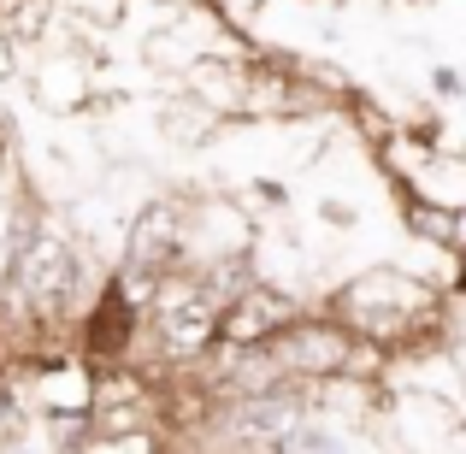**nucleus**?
<instances>
[{"mask_svg":"<svg viewBox=\"0 0 466 454\" xmlns=\"http://www.w3.org/2000/svg\"><path fill=\"white\" fill-rule=\"evenodd\" d=\"M325 307L354 330V337L390 348V360H396V354H413V348L449 342V296L431 289L425 277H413L401 260L366 266V272L342 277L337 289H325Z\"/></svg>","mask_w":466,"mask_h":454,"instance_id":"1","label":"nucleus"},{"mask_svg":"<svg viewBox=\"0 0 466 454\" xmlns=\"http://www.w3.org/2000/svg\"><path fill=\"white\" fill-rule=\"evenodd\" d=\"M354 348H360V337H354V330L342 325L325 301L301 307V313L289 318L272 342H266L272 366L289 378V384H301V389H319V384H330V378H349Z\"/></svg>","mask_w":466,"mask_h":454,"instance_id":"2","label":"nucleus"},{"mask_svg":"<svg viewBox=\"0 0 466 454\" xmlns=\"http://www.w3.org/2000/svg\"><path fill=\"white\" fill-rule=\"evenodd\" d=\"M189 260V189H154L125 225V254L118 266L148 277H171Z\"/></svg>","mask_w":466,"mask_h":454,"instance_id":"3","label":"nucleus"},{"mask_svg":"<svg viewBox=\"0 0 466 454\" xmlns=\"http://www.w3.org/2000/svg\"><path fill=\"white\" fill-rule=\"evenodd\" d=\"M142 342H148V313L113 284V272L101 277L95 301L77 318V354L101 372V366H142Z\"/></svg>","mask_w":466,"mask_h":454,"instance_id":"4","label":"nucleus"},{"mask_svg":"<svg viewBox=\"0 0 466 454\" xmlns=\"http://www.w3.org/2000/svg\"><path fill=\"white\" fill-rule=\"evenodd\" d=\"M101 66H106V54L89 47V42H47L42 59H35V71H30L35 106L54 113V118L101 106Z\"/></svg>","mask_w":466,"mask_h":454,"instance_id":"5","label":"nucleus"},{"mask_svg":"<svg viewBox=\"0 0 466 454\" xmlns=\"http://www.w3.org/2000/svg\"><path fill=\"white\" fill-rule=\"evenodd\" d=\"M296 313H301L296 289H278V284H260V277H254V284L242 289V296H230L225 313H218V348H266Z\"/></svg>","mask_w":466,"mask_h":454,"instance_id":"6","label":"nucleus"},{"mask_svg":"<svg viewBox=\"0 0 466 454\" xmlns=\"http://www.w3.org/2000/svg\"><path fill=\"white\" fill-rule=\"evenodd\" d=\"M248 54H207L183 71V89L213 118H225V125H242V118H248Z\"/></svg>","mask_w":466,"mask_h":454,"instance_id":"7","label":"nucleus"},{"mask_svg":"<svg viewBox=\"0 0 466 454\" xmlns=\"http://www.w3.org/2000/svg\"><path fill=\"white\" fill-rule=\"evenodd\" d=\"M396 195H420L431 207H449V213H466V154L461 148H437L420 159L408 183H396Z\"/></svg>","mask_w":466,"mask_h":454,"instance_id":"8","label":"nucleus"},{"mask_svg":"<svg viewBox=\"0 0 466 454\" xmlns=\"http://www.w3.org/2000/svg\"><path fill=\"white\" fill-rule=\"evenodd\" d=\"M154 125H159V136H166L171 148H201V142L218 136V125H225V118H213L189 89H171V95H159Z\"/></svg>","mask_w":466,"mask_h":454,"instance_id":"9","label":"nucleus"},{"mask_svg":"<svg viewBox=\"0 0 466 454\" xmlns=\"http://www.w3.org/2000/svg\"><path fill=\"white\" fill-rule=\"evenodd\" d=\"M207 6L225 18V30H237V35H254L260 30V18L278 6V0H207Z\"/></svg>","mask_w":466,"mask_h":454,"instance_id":"10","label":"nucleus"},{"mask_svg":"<svg viewBox=\"0 0 466 454\" xmlns=\"http://www.w3.org/2000/svg\"><path fill=\"white\" fill-rule=\"evenodd\" d=\"M425 95H431V101H461V95H466V71L461 66H431Z\"/></svg>","mask_w":466,"mask_h":454,"instance_id":"11","label":"nucleus"},{"mask_svg":"<svg viewBox=\"0 0 466 454\" xmlns=\"http://www.w3.org/2000/svg\"><path fill=\"white\" fill-rule=\"evenodd\" d=\"M319 225L325 230H354L360 225V207L342 201V195H325V201H319Z\"/></svg>","mask_w":466,"mask_h":454,"instance_id":"12","label":"nucleus"},{"mask_svg":"<svg viewBox=\"0 0 466 454\" xmlns=\"http://www.w3.org/2000/svg\"><path fill=\"white\" fill-rule=\"evenodd\" d=\"M18 159V118L0 113V166H12Z\"/></svg>","mask_w":466,"mask_h":454,"instance_id":"13","label":"nucleus"},{"mask_svg":"<svg viewBox=\"0 0 466 454\" xmlns=\"http://www.w3.org/2000/svg\"><path fill=\"white\" fill-rule=\"evenodd\" d=\"M6 71H12V42L0 35V83H6Z\"/></svg>","mask_w":466,"mask_h":454,"instance_id":"14","label":"nucleus"},{"mask_svg":"<svg viewBox=\"0 0 466 454\" xmlns=\"http://www.w3.org/2000/svg\"><path fill=\"white\" fill-rule=\"evenodd\" d=\"M6 266H12V248H6V237H0V289H6Z\"/></svg>","mask_w":466,"mask_h":454,"instance_id":"15","label":"nucleus"},{"mask_svg":"<svg viewBox=\"0 0 466 454\" xmlns=\"http://www.w3.org/2000/svg\"><path fill=\"white\" fill-rule=\"evenodd\" d=\"M455 366H461V384H466V342H455Z\"/></svg>","mask_w":466,"mask_h":454,"instance_id":"16","label":"nucleus"},{"mask_svg":"<svg viewBox=\"0 0 466 454\" xmlns=\"http://www.w3.org/2000/svg\"><path fill=\"white\" fill-rule=\"evenodd\" d=\"M455 289H466V272H461V284H455Z\"/></svg>","mask_w":466,"mask_h":454,"instance_id":"17","label":"nucleus"}]
</instances>
